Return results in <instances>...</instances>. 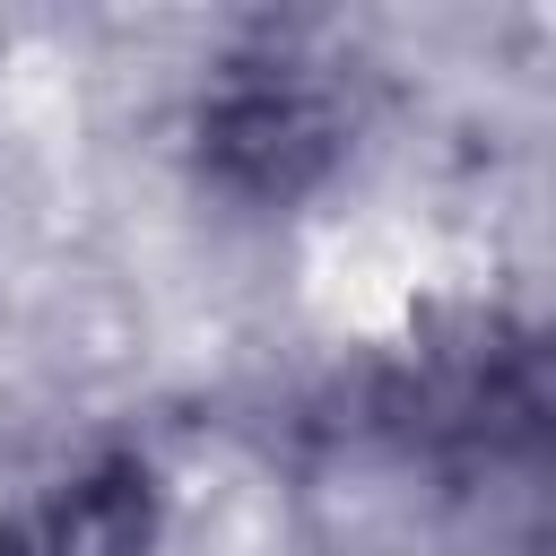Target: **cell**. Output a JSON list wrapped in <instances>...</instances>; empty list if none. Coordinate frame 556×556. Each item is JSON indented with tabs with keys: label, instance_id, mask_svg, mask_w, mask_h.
<instances>
[{
	"label": "cell",
	"instance_id": "obj_1",
	"mask_svg": "<svg viewBox=\"0 0 556 556\" xmlns=\"http://www.w3.org/2000/svg\"><path fill=\"white\" fill-rule=\"evenodd\" d=\"M321 113L295 87H243L208 113V156L243 182V191H295L321 165Z\"/></svg>",
	"mask_w": 556,
	"mask_h": 556
},
{
	"label": "cell",
	"instance_id": "obj_2",
	"mask_svg": "<svg viewBox=\"0 0 556 556\" xmlns=\"http://www.w3.org/2000/svg\"><path fill=\"white\" fill-rule=\"evenodd\" d=\"M139 539H148V478L130 469L70 486L43 521V556H139Z\"/></svg>",
	"mask_w": 556,
	"mask_h": 556
}]
</instances>
